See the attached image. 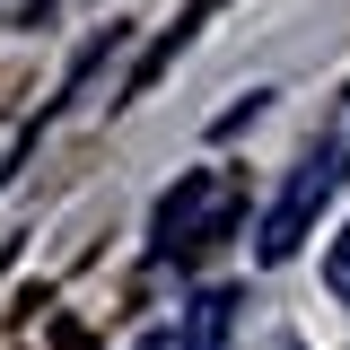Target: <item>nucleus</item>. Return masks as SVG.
I'll return each instance as SVG.
<instances>
[{
  "instance_id": "obj_2",
  "label": "nucleus",
  "mask_w": 350,
  "mask_h": 350,
  "mask_svg": "<svg viewBox=\"0 0 350 350\" xmlns=\"http://www.w3.org/2000/svg\"><path fill=\"white\" fill-rule=\"evenodd\" d=\"M350 149H315V158H298V175H289V193H280V211L262 219V262H280V254H298V237H306V211L333 193V175H342Z\"/></svg>"
},
{
  "instance_id": "obj_1",
  "label": "nucleus",
  "mask_w": 350,
  "mask_h": 350,
  "mask_svg": "<svg viewBox=\"0 0 350 350\" xmlns=\"http://www.w3.org/2000/svg\"><path fill=\"white\" fill-rule=\"evenodd\" d=\"M228 202H237V184H228V175H211V167H202V175H184L167 202H158V254H184V245H202L219 219H228Z\"/></svg>"
},
{
  "instance_id": "obj_3",
  "label": "nucleus",
  "mask_w": 350,
  "mask_h": 350,
  "mask_svg": "<svg viewBox=\"0 0 350 350\" xmlns=\"http://www.w3.org/2000/svg\"><path fill=\"white\" fill-rule=\"evenodd\" d=\"M228 289H202V298H193V350H219V333H228Z\"/></svg>"
},
{
  "instance_id": "obj_4",
  "label": "nucleus",
  "mask_w": 350,
  "mask_h": 350,
  "mask_svg": "<svg viewBox=\"0 0 350 350\" xmlns=\"http://www.w3.org/2000/svg\"><path fill=\"white\" fill-rule=\"evenodd\" d=\"M324 289H333V298L350 306V228L333 237V254H324Z\"/></svg>"
}]
</instances>
